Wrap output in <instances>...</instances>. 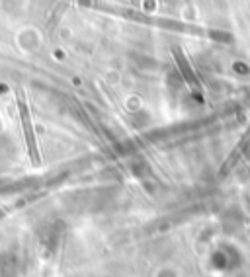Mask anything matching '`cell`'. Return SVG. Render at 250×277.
Wrapping results in <instances>:
<instances>
[{
    "label": "cell",
    "mask_w": 250,
    "mask_h": 277,
    "mask_svg": "<svg viewBox=\"0 0 250 277\" xmlns=\"http://www.w3.org/2000/svg\"><path fill=\"white\" fill-rule=\"evenodd\" d=\"M133 2H137V0H133Z\"/></svg>",
    "instance_id": "6da1fadb"
}]
</instances>
